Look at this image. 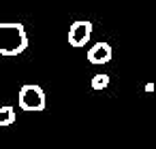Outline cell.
<instances>
[{"label":"cell","mask_w":156,"mask_h":149,"mask_svg":"<svg viewBox=\"0 0 156 149\" xmlns=\"http://www.w3.org/2000/svg\"><path fill=\"white\" fill-rule=\"evenodd\" d=\"M28 47V34L26 28L17 22L0 24V56H20Z\"/></svg>","instance_id":"6da1fadb"},{"label":"cell","mask_w":156,"mask_h":149,"mask_svg":"<svg viewBox=\"0 0 156 149\" xmlns=\"http://www.w3.org/2000/svg\"><path fill=\"white\" fill-rule=\"evenodd\" d=\"M17 102H20V109L30 111V113H39V111L45 109V92L39 85H32V83L22 85Z\"/></svg>","instance_id":"7a4b0ae2"},{"label":"cell","mask_w":156,"mask_h":149,"mask_svg":"<svg viewBox=\"0 0 156 149\" xmlns=\"http://www.w3.org/2000/svg\"><path fill=\"white\" fill-rule=\"evenodd\" d=\"M92 36V24L86 22V19H79V22H73L71 28H69V45L71 47H83L88 45Z\"/></svg>","instance_id":"3957f363"},{"label":"cell","mask_w":156,"mask_h":149,"mask_svg":"<svg viewBox=\"0 0 156 149\" xmlns=\"http://www.w3.org/2000/svg\"><path fill=\"white\" fill-rule=\"evenodd\" d=\"M111 56H113L111 45L109 43H103V41L96 43V45H92L88 49V62L90 64H107L111 60Z\"/></svg>","instance_id":"277c9868"},{"label":"cell","mask_w":156,"mask_h":149,"mask_svg":"<svg viewBox=\"0 0 156 149\" xmlns=\"http://www.w3.org/2000/svg\"><path fill=\"white\" fill-rule=\"evenodd\" d=\"M15 119H17V115H15V109L11 104L0 107V126H11Z\"/></svg>","instance_id":"5b68a950"},{"label":"cell","mask_w":156,"mask_h":149,"mask_svg":"<svg viewBox=\"0 0 156 149\" xmlns=\"http://www.w3.org/2000/svg\"><path fill=\"white\" fill-rule=\"evenodd\" d=\"M109 85V75H94L92 77V90H105Z\"/></svg>","instance_id":"8992f818"}]
</instances>
